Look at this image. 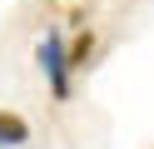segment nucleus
Here are the masks:
<instances>
[{
  "label": "nucleus",
  "instance_id": "obj_3",
  "mask_svg": "<svg viewBox=\"0 0 154 149\" xmlns=\"http://www.w3.org/2000/svg\"><path fill=\"white\" fill-rule=\"evenodd\" d=\"M90 50H94V35L85 30V35L70 45V70H85V65H90Z\"/></svg>",
  "mask_w": 154,
  "mask_h": 149
},
{
  "label": "nucleus",
  "instance_id": "obj_2",
  "mask_svg": "<svg viewBox=\"0 0 154 149\" xmlns=\"http://www.w3.org/2000/svg\"><path fill=\"white\" fill-rule=\"evenodd\" d=\"M25 139H30V124L15 109H0V149H20Z\"/></svg>",
  "mask_w": 154,
  "mask_h": 149
},
{
  "label": "nucleus",
  "instance_id": "obj_1",
  "mask_svg": "<svg viewBox=\"0 0 154 149\" xmlns=\"http://www.w3.org/2000/svg\"><path fill=\"white\" fill-rule=\"evenodd\" d=\"M35 65H40L45 85H50V99L70 104V50H65L60 30H45V40L35 45Z\"/></svg>",
  "mask_w": 154,
  "mask_h": 149
}]
</instances>
